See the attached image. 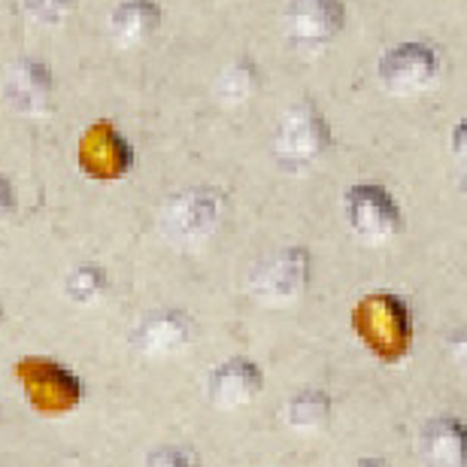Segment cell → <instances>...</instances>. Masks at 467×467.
<instances>
[{
	"mask_svg": "<svg viewBox=\"0 0 467 467\" xmlns=\"http://www.w3.org/2000/svg\"><path fill=\"white\" fill-rule=\"evenodd\" d=\"M331 149V125L313 100H297L285 109L274 134V155L288 171H306Z\"/></svg>",
	"mask_w": 467,
	"mask_h": 467,
	"instance_id": "cell-1",
	"label": "cell"
},
{
	"mask_svg": "<svg viewBox=\"0 0 467 467\" xmlns=\"http://www.w3.org/2000/svg\"><path fill=\"white\" fill-rule=\"evenodd\" d=\"M355 331L377 358L398 361L410 349V306L398 295L377 292L355 306Z\"/></svg>",
	"mask_w": 467,
	"mask_h": 467,
	"instance_id": "cell-2",
	"label": "cell"
},
{
	"mask_svg": "<svg viewBox=\"0 0 467 467\" xmlns=\"http://www.w3.org/2000/svg\"><path fill=\"white\" fill-rule=\"evenodd\" d=\"M225 213V194L219 189H189L176 194L161 210V234L176 249H198L213 237Z\"/></svg>",
	"mask_w": 467,
	"mask_h": 467,
	"instance_id": "cell-3",
	"label": "cell"
},
{
	"mask_svg": "<svg viewBox=\"0 0 467 467\" xmlns=\"http://www.w3.org/2000/svg\"><path fill=\"white\" fill-rule=\"evenodd\" d=\"M443 70V55L431 40H407L379 55L377 77L391 95H419L431 88Z\"/></svg>",
	"mask_w": 467,
	"mask_h": 467,
	"instance_id": "cell-4",
	"label": "cell"
},
{
	"mask_svg": "<svg viewBox=\"0 0 467 467\" xmlns=\"http://www.w3.org/2000/svg\"><path fill=\"white\" fill-rule=\"evenodd\" d=\"M343 210L355 237L368 246H382L400 231V207L389 189L377 182H358L343 194Z\"/></svg>",
	"mask_w": 467,
	"mask_h": 467,
	"instance_id": "cell-5",
	"label": "cell"
},
{
	"mask_svg": "<svg viewBox=\"0 0 467 467\" xmlns=\"http://www.w3.org/2000/svg\"><path fill=\"white\" fill-rule=\"evenodd\" d=\"M310 285V252L304 246L279 249L252 274V295L265 306H292Z\"/></svg>",
	"mask_w": 467,
	"mask_h": 467,
	"instance_id": "cell-6",
	"label": "cell"
},
{
	"mask_svg": "<svg viewBox=\"0 0 467 467\" xmlns=\"http://www.w3.org/2000/svg\"><path fill=\"white\" fill-rule=\"evenodd\" d=\"M16 373L27 400L43 413H64V410H73L82 400V382L70 370H64L61 364L25 358Z\"/></svg>",
	"mask_w": 467,
	"mask_h": 467,
	"instance_id": "cell-7",
	"label": "cell"
},
{
	"mask_svg": "<svg viewBox=\"0 0 467 467\" xmlns=\"http://www.w3.org/2000/svg\"><path fill=\"white\" fill-rule=\"evenodd\" d=\"M77 161L91 180H121L134 167V149L113 121H95L79 137Z\"/></svg>",
	"mask_w": 467,
	"mask_h": 467,
	"instance_id": "cell-8",
	"label": "cell"
},
{
	"mask_svg": "<svg viewBox=\"0 0 467 467\" xmlns=\"http://www.w3.org/2000/svg\"><path fill=\"white\" fill-rule=\"evenodd\" d=\"M283 22L295 43L322 46L347 27V6L343 0H285Z\"/></svg>",
	"mask_w": 467,
	"mask_h": 467,
	"instance_id": "cell-9",
	"label": "cell"
},
{
	"mask_svg": "<svg viewBox=\"0 0 467 467\" xmlns=\"http://www.w3.org/2000/svg\"><path fill=\"white\" fill-rule=\"evenodd\" d=\"M55 95V77L49 64L36 58H22L9 67L4 79V100L18 116H40L49 109Z\"/></svg>",
	"mask_w": 467,
	"mask_h": 467,
	"instance_id": "cell-10",
	"label": "cell"
},
{
	"mask_svg": "<svg viewBox=\"0 0 467 467\" xmlns=\"http://www.w3.org/2000/svg\"><path fill=\"white\" fill-rule=\"evenodd\" d=\"M265 389V373L249 358H228L210 373V400L219 410H240Z\"/></svg>",
	"mask_w": 467,
	"mask_h": 467,
	"instance_id": "cell-11",
	"label": "cell"
},
{
	"mask_svg": "<svg viewBox=\"0 0 467 467\" xmlns=\"http://www.w3.org/2000/svg\"><path fill=\"white\" fill-rule=\"evenodd\" d=\"M192 334H194V322L189 313L161 310L143 322V328L137 334V347L146 358H167V355L180 352L192 340Z\"/></svg>",
	"mask_w": 467,
	"mask_h": 467,
	"instance_id": "cell-12",
	"label": "cell"
},
{
	"mask_svg": "<svg viewBox=\"0 0 467 467\" xmlns=\"http://www.w3.org/2000/svg\"><path fill=\"white\" fill-rule=\"evenodd\" d=\"M161 16L158 0H121L109 13V36L125 49L140 46L161 27Z\"/></svg>",
	"mask_w": 467,
	"mask_h": 467,
	"instance_id": "cell-13",
	"label": "cell"
},
{
	"mask_svg": "<svg viewBox=\"0 0 467 467\" xmlns=\"http://www.w3.org/2000/svg\"><path fill=\"white\" fill-rule=\"evenodd\" d=\"M425 467H464V425L455 416H437L422 431Z\"/></svg>",
	"mask_w": 467,
	"mask_h": 467,
	"instance_id": "cell-14",
	"label": "cell"
},
{
	"mask_svg": "<svg viewBox=\"0 0 467 467\" xmlns=\"http://www.w3.org/2000/svg\"><path fill=\"white\" fill-rule=\"evenodd\" d=\"M258 86H261L258 64L252 61V58H237V61H231L228 67L219 73V79H216V100H219L222 107L237 109V107L246 104V100L255 98Z\"/></svg>",
	"mask_w": 467,
	"mask_h": 467,
	"instance_id": "cell-15",
	"label": "cell"
},
{
	"mask_svg": "<svg viewBox=\"0 0 467 467\" xmlns=\"http://www.w3.org/2000/svg\"><path fill=\"white\" fill-rule=\"evenodd\" d=\"M331 416V398L322 389H304L285 404V422L295 431H322Z\"/></svg>",
	"mask_w": 467,
	"mask_h": 467,
	"instance_id": "cell-16",
	"label": "cell"
},
{
	"mask_svg": "<svg viewBox=\"0 0 467 467\" xmlns=\"http://www.w3.org/2000/svg\"><path fill=\"white\" fill-rule=\"evenodd\" d=\"M104 292H107V274H104V267H98V265L73 267L67 279H64V295H67V301L79 306L95 304Z\"/></svg>",
	"mask_w": 467,
	"mask_h": 467,
	"instance_id": "cell-17",
	"label": "cell"
},
{
	"mask_svg": "<svg viewBox=\"0 0 467 467\" xmlns=\"http://www.w3.org/2000/svg\"><path fill=\"white\" fill-rule=\"evenodd\" d=\"M25 13L34 18L36 25H58L67 9L73 6V0H22Z\"/></svg>",
	"mask_w": 467,
	"mask_h": 467,
	"instance_id": "cell-18",
	"label": "cell"
},
{
	"mask_svg": "<svg viewBox=\"0 0 467 467\" xmlns=\"http://www.w3.org/2000/svg\"><path fill=\"white\" fill-rule=\"evenodd\" d=\"M146 467H201V462L189 446H161L149 455Z\"/></svg>",
	"mask_w": 467,
	"mask_h": 467,
	"instance_id": "cell-19",
	"label": "cell"
},
{
	"mask_svg": "<svg viewBox=\"0 0 467 467\" xmlns=\"http://www.w3.org/2000/svg\"><path fill=\"white\" fill-rule=\"evenodd\" d=\"M16 213V192H13V182L0 173V222L9 219Z\"/></svg>",
	"mask_w": 467,
	"mask_h": 467,
	"instance_id": "cell-20",
	"label": "cell"
},
{
	"mask_svg": "<svg viewBox=\"0 0 467 467\" xmlns=\"http://www.w3.org/2000/svg\"><path fill=\"white\" fill-rule=\"evenodd\" d=\"M464 140H467V121L459 119L452 128V155H455V164H464Z\"/></svg>",
	"mask_w": 467,
	"mask_h": 467,
	"instance_id": "cell-21",
	"label": "cell"
},
{
	"mask_svg": "<svg viewBox=\"0 0 467 467\" xmlns=\"http://www.w3.org/2000/svg\"><path fill=\"white\" fill-rule=\"evenodd\" d=\"M355 467H389L382 459H361V462H355Z\"/></svg>",
	"mask_w": 467,
	"mask_h": 467,
	"instance_id": "cell-22",
	"label": "cell"
},
{
	"mask_svg": "<svg viewBox=\"0 0 467 467\" xmlns=\"http://www.w3.org/2000/svg\"><path fill=\"white\" fill-rule=\"evenodd\" d=\"M0 322H4V310H0Z\"/></svg>",
	"mask_w": 467,
	"mask_h": 467,
	"instance_id": "cell-23",
	"label": "cell"
}]
</instances>
